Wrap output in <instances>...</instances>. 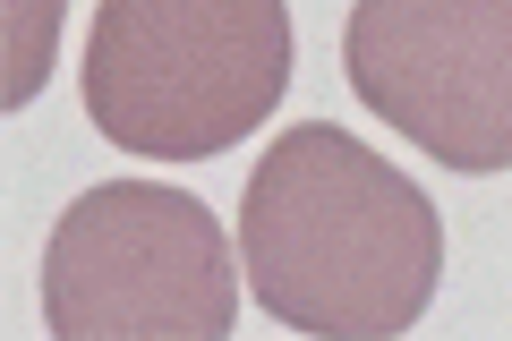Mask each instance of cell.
<instances>
[{
  "label": "cell",
  "instance_id": "4",
  "mask_svg": "<svg viewBox=\"0 0 512 341\" xmlns=\"http://www.w3.org/2000/svg\"><path fill=\"white\" fill-rule=\"evenodd\" d=\"M342 69L444 171H512V0H359Z\"/></svg>",
  "mask_w": 512,
  "mask_h": 341
},
{
  "label": "cell",
  "instance_id": "2",
  "mask_svg": "<svg viewBox=\"0 0 512 341\" xmlns=\"http://www.w3.org/2000/svg\"><path fill=\"white\" fill-rule=\"evenodd\" d=\"M291 86L282 0H94L86 120L146 162H214Z\"/></svg>",
  "mask_w": 512,
  "mask_h": 341
},
{
  "label": "cell",
  "instance_id": "1",
  "mask_svg": "<svg viewBox=\"0 0 512 341\" xmlns=\"http://www.w3.org/2000/svg\"><path fill=\"white\" fill-rule=\"evenodd\" d=\"M248 299L316 341H393L427 316L444 273V222L419 180L333 120L265 145L239 197Z\"/></svg>",
  "mask_w": 512,
  "mask_h": 341
},
{
  "label": "cell",
  "instance_id": "3",
  "mask_svg": "<svg viewBox=\"0 0 512 341\" xmlns=\"http://www.w3.org/2000/svg\"><path fill=\"white\" fill-rule=\"evenodd\" d=\"M231 316V239L188 188L103 180L43 239V333L52 341H222Z\"/></svg>",
  "mask_w": 512,
  "mask_h": 341
},
{
  "label": "cell",
  "instance_id": "5",
  "mask_svg": "<svg viewBox=\"0 0 512 341\" xmlns=\"http://www.w3.org/2000/svg\"><path fill=\"white\" fill-rule=\"evenodd\" d=\"M52 43H60V0H0V103L9 111L43 94Z\"/></svg>",
  "mask_w": 512,
  "mask_h": 341
}]
</instances>
